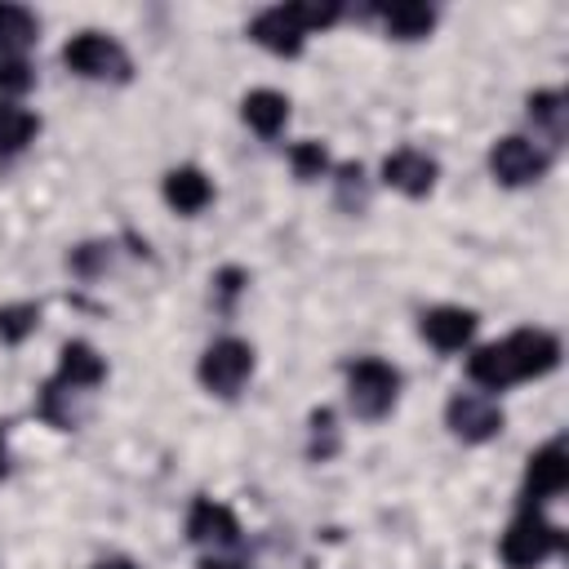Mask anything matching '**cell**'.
<instances>
[{"instance_id":"cell-1","label":"cell","mask_w":569,"mask_h":569,"mask_svg":"<svg viewBox=\"0 0 569 569\" xmlns=\"http://www.w3.org/2000/svg\"><path fill=\"white\" fill-rule=\"evenodd\" d=\"M560 365V338L547 329H516L502 342H485L467 356V378L485 391H507L511 382L542 378Z\"/></svg>"},{"instance_id":"cell-2","label":"cell","mask_w":569,"mask_h":569,"mask_svg":"<svg viewBox=\"0 0 569 569\" xmlns=\"http://www.w3.org/2000/svg\"><path fill=\"white\" fill-rule=\"evenodd\" d=\"M187 542L200 547V569H244V538H240V520L227 502L213 498H196L187 511Z\"/></svg>"},{"instance_id":"cell-3","label":"cell","mask_w":569,"mask_h":569,"mask_svg":"<svg viewBox=\"0 0 569 569\" xmlns=\"http://www.w3.org/2000/svg\"><path fill=\"white\" fill-rule=\"evenodd\" d=\"M338 13H342L338 4H271V9L253 13L249 40L262 44L267 53H276V58H298L307 36L316 27H329Z\"/></svg>"},{"instance_id":"cell-4","label":"cell","mask_w":569,"mask_h":569,"mask_svg":"<svg viewBox=\"0 0 569 569\" xmlns=\"http://www.w3.org/2000/svg\"><path fill=\"white\" fill-rule=\"evenodd\" d=\"M565 551V529L542 516L538 502H520L516 520L498 538V556L507 569H538L547 556Z\"/></svg>"},{"instance_id":"cell-5","label":"cell","mask_w":569,"mask_h":569,"mask_svg":"<svg viewBox=\"0 0 569 569\" xmlns=\"http://www.w3.org/2000/svg\"><path fill=\"white\" fill-rule=\"evenodd\" d=\"M396 396H400V369L378 360V356H360L347 365V405L356 418L365 422H378L396 409Z\"/></svg>"},{"instance_id":"cell-6","label":"cell","mask_w":569,"mask_h":569,"mask_svg":"<svg viewBox=\"0 0 569 569\" xmlns=\"http://www.w3.org/2000/svg\"><path fill=\"white\" fill-rule=\"evenodd\" d=\"M62 67L76 71V76H84V80H116V84L133 76V62H129L124 44L111 40V36H102V31L71 36L62 44Z\"/></svg>"},{"instance_id":"cell-7","label":"cell","mask_w":569,"mask_h":569,"mask_svg":"<svg viewBox=\"0 0 569 569\" xmlns=\"http://www.w3.org/2000/svg\"><path fill=\"white\" fill-rule=\"evenodd\" d=\"M249 373H253V347L244 338H218V342H209L204 356H200V365H196L200 387L209 396H222V400H231L244 387Z\"/></svg>"},{"instance_id":"cell-8","label":"cell","mask_w":569,"mask_h":569,"mask_svg":"<svg viewBox=\"0 0 569 569\" xmlns=\"http://www.w3.org/2000/svg\"><path fill=\"white\" fill-rule=\"evenodd\" d=\"M547 164H551V156L538 142H529L525 133H507L489 147V169L502 187H529L547 173Z\"/></svg>"},{"instance_id":"cell-9","label":"cell","mask_w":569,"mask_h":569,"mask_svg":"<svg viewBox=\"0 0 569 569\" xmlns=\"http://www.w3.org/2000/svg\"><path fill=\"white\" fill-rule=\"evenodd\" d=\"M445 422H449V431L458 440L485 445V440H493L502 431V409L485 391H453L449 405H445Z\"/></svg>"},{"instance_id":"cell-10","label":"cell","mask_w":569,"mask_h":569,"mask_svg":"<svg viewBox=\"0 0 569 569\" xmlns=\"http://www.w3.org/2000/svg\"><path fill=\"white\" fill-rule=\"evenodd\" d=\"M565 485H569V445H565V436H551L542 449L529 453V467H525V502L556 498V493H565Z\"/></svg>"},{"instance_id":"cell-11","label":"cell","mask_w":569,"mask_h":569,"mask_svg":"<svg viewBox=\"0 0 569 569\" xmlns=\"http://www.w3.org/2000/svg\"><path fill=\"white\" fill-rule=\"evenodd\" d=\"M436 178H440V164H436L427 151H418V147H396V151L382 160V182L396 187V191L409 196V200H422V196L436 187Z\"/></svg>"},{"instance_id":"cell-12","label":"cell","mask_w":569,"mask_h":569,"mask_svg":"<svg viewBox=\"0 0 569 569\" xmlns=\"http://www.w3.org/2000/svg\"><path fill=\"white\" fill-rule=\"evenodd\" d=\"M160 196H164V204H169L173 213L191 218V213H200V209L213 200V182L204 178V169H196V164H178V169L164 173Z\"/></svg>"},{"instance_id":"cell-13","label":"cell","mask_w":569,"mask_h":569,"mask_svg":"<svg viewBox=\"0 0 569 569\" xmlns=\"http://www.w3.org/2000/svg\"><path fill=\"white\" fill-rule=\"evenodd\" d=\"M102 378H107V360H102L89 342L76 338V342H67V347L58 351V373H53V382H62V387L89 396L93 387H102Z\"/></svg>"},{"instance_id":"cell-14","label":"cell","mask_w":569,"mask_h":569,"mask_svg":"<svg viewBox=\"0 0 569 569\" xmlns=\"http://www.w3.org/2000/svg\"><path fill=\"white\" fill-rule=\"evenodd\" d=\"M476 333V311L467 307H431L422 316V338L436 347V351H462Z\"/></svg>"},{"instance_id":"cell-15","label":"cell","mask_w":569,"mask_h":569,"mask_svg":"<svg viewBox=\"0 0 569 569\" xmlns=\"http://www.w3.org/2000/svg\"><path fill=\"white\" fill-rule=\"evenodd\" d=\"M240 116H244V124H249L253 133L276 138V133L284 129V120H289V98L276 93V89H249V93L240 98Z\"/></svg>"},{"instance_id":"cell-16","label":"cell","mask_w":569,"mask_h":569,"mask_svg":"<svg viewBox=\"0 0 569 569\" xmlns=\"http://www.w3.org/2000/svg\"><path fill=\"white\" fill-rule=\"evenodd\" d=\"M378 18H382V27H387L396 40H422V36L436 27V9H431V4H422V0L378 4Z\"/></svg>"},{"instance_id":"cell-17","label":"cell","mask_w":569,"mask_h":569,"mask_svg":"<svg viewBox=\"0 0 569 569\" xmlns=\"http://www.w3.org/2000/svg\"><path fill=\"white\" fill-rule=\"evenodd\" d=\"M40 36V22L22 4H0V58H22Z\"/></svg>"},{"instance_id":"cell-18","label":"cell","mask_w":569,"mask_h":569,"mask_svg":"<svg viewBox=\"0 0 569 569\" xmlns=\"http://www.w3.org/2000/svg\"><path fill=\"white\" fill-rule=\"evenodd\" d=\"M40 133V120L18 107V102H0V160H13L27 151V142Z\"/></svg>"},{"instance_id":"cell-19","label":"cell","mask_w":569,"mask_h":569,"mask_svg":"<svg viewBox=\"0 0 569 569\" xmlns=\"http://www.w3.org/2000/svg\"><path fill=\"white\" fill-rule=\"evenodd\" d=\"M569 98L560 93V89H533L529 98H525V107H529V120L551 138V142H565V120H569V107H565Z\"/></svg>"},{"instance_id":"cell-20","label":"cell","mask_w":569,"mask_h":569,"mask_svg":"<svg viewBox=\"0 0 569 569\" xmlns=\"http://www.w3.org/2000/svg\"><path fill=\"white\" fill-rule=\"evenodd\" d=\"M76 400H80V391L62 387V382H53V378H49V382L36 391V409H40V418H44V422H53L58 431H71V427L80 422Z\"/></svg>"},{"instance_id":"cell-21","label":"cell","mask_w":569,"mask_h":569,"mask_svg":"<svg viewBox=\"0 0 569 569\" xmlns=\"http://www.w3.org/2000/svg\"><path fill=\"white\" fill-rule=\"evenodd\" d=\"M333 200L342 213H365L369 209V178L360 160H342L333 173Z\"/></svg>"},{"instance_id":"cell-22","label":"cell","mask_w":569,"mask_h":569,"mask_svg":"<svg viewBox=\"0 0 569 569\" xmlns=\"http://www.w3.org/2000/svg\"><path fill=\"white\" fill-rule=\"evenodd\" d=\"M338 453V427H333V409H311L307 418V458L311 462H329Z\"/></svg>"},{"instance_id":"cell-23","label":"cell","mask_w":569,"mask_h":569,"mask_svg":"<svg viewBox=\"0 0 569 569\" xmlns=\"http://www.w3.org/2000/svg\"><path fill=\"white\" fill-rule=\"evenodd\" d=\"M36 325H40V307L36 302H4L0 307V342L18 347V342H27L36 333Z\"/></svg>"},{"instance_id":"cell-24","label":"cell","mask_w":569,"mask_h":569,"mask_svg":"<svg viewBox=\"0 0 569 569\" xmlns=\"http://www.w3.org/2000/svg\"><path fill=\"white\" fill-rule=\"evenodd\" d=\"M67 267H71V276H80V280H98V276L111 267V240H84V244H76V249L67 253Z\"/></svg>"},{"instance_id":"cell-25","label":"cell","mask_w":569,"mask_h":569,"mask_svg":"<svg viewBox=\"0 0 569 569\" xmlns=\"http://www.w3.org/2000/svg\"><path fill=\"white\" fill-rule=\"evenodd\" d=\"M289 164H293V173L302 178V182H311V178H320L325 169H329V151H325V142H293L289 147Z\"/></svg>"},{"instance_id":"cell-26","label":"cell","mask_w":569,"mask_h":569,"mask_svg":"<svg viewBox=\"0 0 569 569\" xmlns=\"http://www.w3.org/2000/svg\"><path fill=\"white\" fill-rule=\"evenodd\" d=\"M36 84V71L27 58H0V98H22Z\"/></svg>"},{"instance_id":"cell-27","label":"cell","mask_w":569,"mask_h":569,"mask_svg":"<svg viewBox=\"0 0 569 569\" xmlns=\"http://www.w3.org/2000/svg\"><path fill=\"white\" fill-rule=\"evenodd\" d=\"M249 284V276L240 271V267H222L218 276H213V289H218V307L222 311H231V302L240 298V289Z\"/></svg>"},{"instance_id":"cell-28","label":"cell","mask_w":569,"mask_h":569,"mask_svg":"<svg viewBox=\"0 0 569 569\" xmlns=\"http://www.w3.org/2000/svg\"><path fill=\"white\" fill-rule=\"evenodd\" d=\"M93 569H133V560H124V556H111V560H98Z\"/></svg>"},{"instance_id":"cell-29","label":"cell","mask_w":569,"mask_h":569,"mask_svg":"<svg viewBox=\"0 0 569 569\" xmlns=\"http://www.w3.org/2000/svg\"><path fill=\"white\" fill-rule=\"evenodd\" d=\"M9 471V449H4V431H0V476Z\"/></svg>"}]
</instances>
